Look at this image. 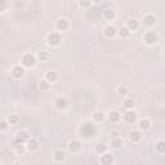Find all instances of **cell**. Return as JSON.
<instances>
[{
	"mask_svg": "<svg viewBox=\"0 0 165 165\" xmlns=\"http://www.w3.org/2000/svg\"><path fill=\"white\" fill-rule=\"evenodd\" d=\"M80 132H81V135L84 137H94L97 134V126L92 124V122H85L81 126Z\"/></svg>",
	"mask_w": 165,
	"mask_h": 165,
	"instance_id": "cell-1",
	"label": "cell"
},
{
	"mask_svg": "<svg viewBox=\"0 0 165 165\" xmlns=\"http://www.w3.org/2000/svg\"><path fill=\"white\" fill-rule=\"evenodd\" d=\"M61 43H62V36L58 32L49 34V36H48V44L49 45H52V47H57V45H59Z\"/></svg>",
	"mask_w": 165,
	"mask_h": 165,
	"instance_id": "cell-2",
	"label": "cell"
},
{
	"mask_svg": "<svg viewBox=\"0 0 165 165\" xmlns=\"http://www.w3.org/2000/svg\"><path fill=\"white\" fill-rule=\"evenodd\" d=\"M21 62H22L23 67H32V66L35 65V62H36V59H35V57H34L32 54L27 53V54H24L23 57H22Z\"/></svg>",
	"mask_w": 165,
	"mask_h": 165,
	"instance_id": "cell-3",
	"label": "cell"
},
{
	"mask_svg": "<svg viewBox=\"0 0 165 165\" xmlns=\"http://www.w3.org/2000/svg\"><path fill=\"white\" fill-rule=\"evenodd\" d=\"M143 40H145L146 44L152 45L157 41V35H156V32H153V31H147L145 34V36H143Z\"/></svg>",
	"mask_w": 165,
	"mask_h": 165,
	"instance_id": "cell-4",
	"label": "cell"
},
{
	"mask_svg": "<svg viewBox=\"0 0 165 165\" xmlns=\"http://www.w3.org/2000/svg\"><path fill=\"white\" fill-rule=\"evenodd\" d=\"M29 141H30V134L26 130L18 132V134H17V137H16L17 143H24V142H29Z\"/></svg>",
	"mask_w": 165,
	"mask_h": 165,
	"instance_id": "cell-5",
	"label": "cell"
},
{
	"mask_svg": "<svg viewBox=\"0 0 165 165\" xmlns=\"http://www.w3.org/2000/svg\"><path fill=\"white\" fill-rule=\"evenodd\" d=\"M55 27H57L58 31H66V30H67L68 27H70V23H68L67 19L61 18V19L57 21V23H55Z\"/></svg>",
	"mask_w": 165,
	"mask_h": 165,
	"instance_id": "cell-6",
	"label": "cell"
},
{
	"mask_svg": "<svg viewBox=\"0 0 165 165\" xmlns=\"http://www.w3.org/2000/svg\"><path fill=\"white\" fill-rule=\"evenodd\" d=\"M10 72H12L13 78H16V79H19V78H22V76L24 75V70H23L22 66H14Z\"/></svg>",
	"mask_w": 165,
	"mask_h": 165,
	"instance_id": "cell-7",
	"label": "cell"
},
{
	"mask_svg": "<svg viewBox=\"0 0 165 165\" xmlns=\"http://www.w3.org/2000/svg\"><path fill=\"white\" fill-rule=\"evenodd\" d=\"M135 120H137V115L133 111L129 110L128 112H125L124 114V121L125 122H128V124H133Z\"/></svg>",
	"mask_w": 165,
	"mask_h": 165,
	"instance_id": "cell-8",
	"label": "cell"
},
{
	"mask_svg": "<svg viewBox=\"0 0 165 165\" xmlns=\"http://www.w3.org/2000/svg\"><path fill=\"white\" fill-rule=\"evenodd\" d=\"M101 164L102 165H111L112 163H114V157H112L111 153H103L102 156H101Z\"/></svg>",
	"mask_w": 165,
	"mask_h": 165,
	"instance_id": "cell-9",
	"label": "cell"
},
{
	"mask_svg": "<svg viewBox=\"0 0 165 165\" xmlns=\"http://www.w3.org/2000/svg\"><path fill=\"white\" fill-rule=\"evenodd\" d=\"M68 150L71 151V152H73V153L79 152V151L81 150V143H80L79 141H71L68 143Z\"/></svg>",
	"mask_w": 165,
	"mask_h": 165,
	"instance_id": "cell-10",
	"label": "cell"
},
{
	"mask_svg": "<svg viewBox=\"0 0 165 165\" xmlns=\"http://www.w3.org/2000/svg\"><path fill=\"white\" fill-rule=\"evenodd\" d=\"M141 138H142V134H141V132L139 130H132L130 133H129V139H130L132 142H139L141 141Z\"/></svg>",
	"mask_w": 165,
	"mask_h": 165,
	"instance_id": "cell-11",
	"label": "cell"
},
{
	"mask_svg": "<svg viewBox=\"0 0 165 165\" xmlns=\"http://www.w3.org/2000/svg\"><path fill=\"white\" fill-rule=\"evenodd\" d=\"M55 107L59 108V110H62V108H66L67 107V99L66 98H63V97H59L55 99Z\"/></svg>",
	"mask_w": 165,
	"mask_h": 165,
	"instance_id": "cell-12",
	"label": "cell"
},
{
	"mask_svg": "<svg viewBox=\"0 0 165 165\" xmlns=\"http://www.w3.org/2000/svg\"><path fill=\"white\" fill-rule=\"evenodd\" d=\"M138 126L141 130H147V129L151 126V121L148 119H141V120L138 121Z\"/></svg>",
	"mask_w": 165,
	"mask_h": 165,
	"instance_id": "cell-13",
	"label": "cell"
},
{
	"mask_svg": "<svg viewBox=\"0 0 165 165\" xmlns=\"http://www.w3.org/2000/svg\"><path fill=\"white\" fill-rule=\"evenodd\" d=\"M103 17H104V19H107V21H112L116 17V13H115L114 9H106L103 12Z\"/></svg>",
	"mask_w": 165,
	"mask_h": 165,
	"instance_id": "cell-14",
	"label": "cell"
},
{
	"mask_svg": "<svg viewBox=\"0 0 165 165\" xmlns=\"http://www.w3.org/2000/svg\"><path fill=\"white\" fill-rule=\"evenodd\" d=\"M39 142L36 141V139H30L29 142H27V150L29 151H36L39 148Z\"/></svg>",
	"mask_w": 165,
	"mask_h": 165,
	"instance_id": "cell-15",
	"label": "cell"
},
{
	"mask_svg": "<svg viewBox=\"0 0 165 165\" xmlns=\"http://www.w3.org/2000/svg\"><path fill=\"white\" fill-rule=\"evenodd\" d=\"M116 34H117V30L115 29L114 26H107L106 29H104V35H106L107 37H114Z\"/></svg>",
	"mask_w": 165,
	"mask_h": 165,
	"instance_id": "cell-16",
	"label": "cell"
},
{
	"mask_svg": "<svg viewBox=\"0 0 165 165\" xmlns=\"http://www.w3.org/2000/svg\"><path fill=\"white\" fill-rule=\"evenodd\" d=\"M108 120L111 122H117L120 120V114H119L117 111H111L110 114H108Z\"/></svg>",
	"mask_w": 165,
	"mask_h": 165,
	"instance_id": "cell-17",
	"label": "cell"
},
{
	"mask_svg": "<svg viewBox=\"0 0 165 165\" xmlns=\"http://www.w3.org/2000/svg\"><path fill=\"white\" fill-rule=\"evenodd\" d=\"M139 27V22L137 21L135 18H130L128 21V29L129 30H132V31H134V30H137Z\"/></svg>",
	"mask_w": 165,
	"mask_h": 165,
	"instance_id": "cell-18",
	"label": "cell"
},
{
	"mask_svg": "<svg viewBox=\"0 0 165 165\" xmlns=\"http://www.w3.org/2000/svg\"><path fill=\"white\" fill-rule=\"evenodd\" d=\"M143 22H145V24H147V26H152V24H155V22H156L155 16H152V14L145 16V18H143Z\"/></svg>",
	"mask_w": 165,
	"mask_h": 165,
	"instance_id": "cell-19",
	"label": "cell"
},
{
	"mask_svg": "<svg viewBox=\"0 0 165 165\" xmlns=\"http://www.w3.org/2000/svg\"><path fill=\"white\" fill-rule=\"evenodd\" d=\"M65 156H66V153H65V151H62V150H57V151H54V153H53V157L55 161H62L65 159Z\"/></svg>",
	"mask_w": 165,
	"mask_h": 165,
	"instance_id": "cell-20",
	"label": "cell"
},
{
	"mask_svg": "<svg viewBox=\"0 0 165 165\" xmlns=\"http://www.w3.org/2000/svg\"><path fill=\"white\" fill-rule=\"evenodd\" d=\"M45 79H47L49 83H54V81H57L58 75H57V72H54V71H49V72H47Z\"/></svg>",
	"mask_w": 165,
	"mask_h": 165,
	"instance_id": "cell-21",
	"label": "cell"
},
{
	"mask_svg": "<svg viewBox=\"0 0 165 165\" xmlns=\"http://www.w3.org/2000/svg\"><path fill=\"white\" fill-rule=\"evenodd\" d=\"M93 119H94V121L101 122V121H103V119H104V114L102 111H96L93 114Z\"/></svg>",
	"mask_w": 165,
	"mask_h": 165,
	"instance_id": "cell-22",
	"label": "cell"
},
{
	"mask_svg": "<svg viewBox=\"0 0 165 165\" xmlns=\"http://www.w3.org/2000/svg\"><path fill=\"white\" fill-rule=\"evenodd\" d=\"M117 32H119V36L124 39V37H128L129 36V34H130V30H129L128 27H121V29L119 30Z\"/></svg>",
	"mask_w": 165,
	"mask_h": 165,
	"instance_id": "cell-23",
	"label": "cell"
},
{
	"mask_svg": "<svg viewBox=\"0 0 165 165\" xmlns=\"http://www.w3.org/2000/svg\"><path fill=\"white\" fill-rule=\"evenodd\" d=\"M39 88H40V90H44L45 92V90H48L49 88H50V83H49L47 79H44L39 83Z\"/></svg>",
	"mask_w": 165,
	"mask_h": 165,
	"instance_id": "cell-24",
	"label": "cell"
},
{
	"mask_svg": "<svg viewBox=\"0 0 165 165\" xmlns=\"http://www.w3.org/2000/svg\"><path fill=\"white\" fill-rule=\"evenodd\" d=\"M14 151L18 155H22V153H24V151H26V147L23 146V143H17V145H14Z\"/></svg>",
	"mask_w": 165,
	"mask_h": 165,
	"instance_id": "cell-25",
	"label": "cell"
},
{
	"mask_svg": "<svg viewBox=\"0 0 165 165\" xmlns=\"http://www.w3.org/2000/svg\"><path fill=\"white\" fill-rule=\"evenodd\" d=\"M37 58H39V61H41V62L48 61L49 59V53L47 50H41V52H39V54H37Z\"/></svg>",
	"mask_w": 165,
	"mask_h": 165,
	"instance_id": "cell-26",
	"label": "cell"
},
{
	"mask_svg": "<svg viewBox=\"0 0 165 165\" xmlns=\"http://www.w3.org/2000/svg\"><path fill=\"white\" fill-rule=\"evenodd\" d=\"M156 151L159 153H165V142L164 141H159L156 143Z\"/></svg>",
	"mask_w": 165,
	"mask_h": 165,
	"instance_id": "cell-27",
	"label": "cell"
},
{
	"mask_svg": "<svg viewBox=\"0 0 165 165\" xmlns=\"http://www.w3.org/2000/svg\"><path fill=\"white\" fill-rule=\"evenodd\" d=\"M111 146H112V148H120V147L122 146V141H121L120 138L112 139V142H111Z\"/></svg>",
	"mask_w": 165,
	"mask_h": 165,
	"instance_id": "cell-28",
	"label": "cell"
},
{
	"mask_svg": "<svg viewBox=\"0 0 165 165\" xmlns=\"http://www.w3.org/2000/svg\"><path fill=\"white\" fill-rule=\"evenodd\" d=\"M124 107H126V108H133L134 107V101L132 99V98H126V99L124 101Z\"/></svg>",
	"mask_w": 165,
	"mask_h": 165,
	"instance_id": "cell-29",
	"label": "cell"
},
{
	"mask_svg": "<svg viewBox=\"0 0 165 165\" xmlns=\"http://www.w3.org/2000/svg\"><path fill=\"white\" fill-rule=\"evenodd\" d=\"M106 150H107V147L104 146V145H97L96 146V152L97 153H101V155H103V153L106 152Z\"/></svg>",
	"mask_w": 165,
	"mask_h": 165,
	"instance_id": "cell-30",
	"label": "cell"
},
{
	"mask_svg": "<svg viewBox=\"0 0 165 165\" xmlns=\"http://www.w3.org/2000/svg\"><path fill=\"white\" fill-rule=\"evenodd\" d=\"M8 121H9V124H17V122L19 121V117L17 116L16 114H12L10 116L8 117Z\"/></svg>",
	"mask_w": 165,
	"mask_h": 165,
	"instance_id": "cell-31",
	"label": "cell"
},
{
	"mask_svg": "<svg viewBox=\"0 0 165 165\" xmlns=\"http://www.w3.org/2000/svg\"><path fill=\"white\" fill-rule=\"evenodd\" d=\"M117 94H120V96H125L126 93H128V89H126L125 86H122V85H120V86H117Z\"/></svg>",
	"mask_w": 165,
	"mask_h": 165,
	"instance_id": "cell-32",
	"label": "cell"
},
{
	"mask_svg": "<svg viewBox=\"0 0 165 165\" xmlns=\"http://www.w3.org/2000/svg\"><path fill=\"white\" fill-rule=\"evenodd\" d=\"M79 4H80V6H84V8H86V6H90V4H92V3H90V1H83V0H81Z\"/></svg>",
	"mask_w": 165,
	"mask_h": 165,
	"instance_id": "cell-33",
	"label": "cell"
},
{
	"mask_svg": "<svg viewBox=\"0 0 165 165\" xmlns=\"http://www.w3.org/2000/svg\"><path fill=\"white\" fill-rule=\"evenodd\" d=\"M110 137H111V139H116V138H119V133L117 132H112Z\"/></svg>",
	"mask_w": 165,
	"mask_h": 165,
	"instance_id": "cell-34",
	"label": "cell"
},
{
	"mask_svg": "<svg viewBox=\"0 0 165 165\" xmlns=\"http://www.w3.org/2000/svg\"><path fill=\"white\" fill-rule=\"evenodd\" d=\"M5 128H6V121H5V120H3L1 122H0V129H1V130H4Z\"/></svg>",
	"mask_w": 165,
	"mask_h": 165,
	"instance_id": "cell-35",
	"label": "cell"
},
{
	"mask_svg": "<svg viewBox=\"0 0 165 165\" xmlns=\"http://www.w3.org/2000/svg\"><path fill=\"white\" fill-rule=\"evenodd\" d=\"M13 165H21L19 163H16V164H13Z\"/></svg>",
	"mask_w": 165,
	"mask_h": 165,
	"instance_id": "cell-36",
	"label": "cell"
}]
</instances>
